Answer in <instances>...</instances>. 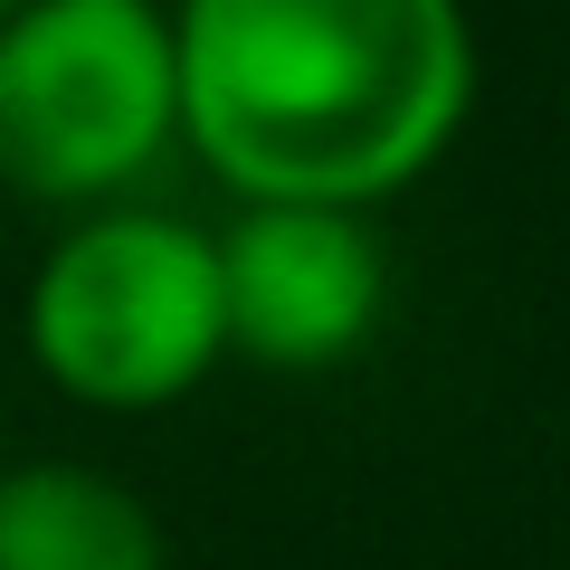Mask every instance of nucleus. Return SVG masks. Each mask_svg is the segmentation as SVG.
Returning <instances> with one entry per match:
<instances>
[{
  "instance_id": "f257e3e1",
  "label": "nucleus",
  "mask_w": 570,
  "mask_h": 570,
  "mask_svg": "<svg viewBox=\"0 0 570 570\" xmlns=\"http://www.w3.org/2000/svg\"><path fill=\"white\" fill-rule=\"evenodd\" d=\"M181 142L238 200L371 209L456 142L475 29L456 0H171Z\"/></svg>"
},
{
  "instance_id": "39448f33",
  "label": "nucleus",
  "mask_w": 570,
  "mask_h": 570,
  "mask_svg": "<svg viewBox=\"0 0 570 570\" xmlns=\"http://www.w3.org/2000/svg\"><path fill=\"white\" fill-rule=\"evenodd\" d=\"M0 570H171V551L124 475L29 456L0 466Z\"/></svg>"
},
{
  "instance_id": "423d86ee",
  "label": "nucleus",
  "mask_w": 570,
  "mask_h": 570,
  "mask_svg": "<svg viewBox=\"0 0 570 570\" xmlns=\"http://www.w3.org/2000/svg\"><path fill=\"white\" fill-rule=\"evenodd\" d=\"M10 10H29V0H0V20H10Z\"/></svg>"
},
{
  "instance_id": "20e7f679",
  "label": "nucleus",
  "mask_w": 570,
  "mask_h": 570,
  "mask_svg": "<svg viewBox=\"0 0 570 570\" xmlns=\"http://www.w3.org/2000/svg\"><path fill=\"white\" fill-rule=\"evenodd\" d=\"M390 305L381 238L362 209H305V200H247V219L219 238V314L228 352L266 371H333L371 343Z\"/></svg>"
},
{
  "instance_id": "7ed1b4c3",
  "label": "nucleus",
  "mask_w": 570,
  "mask_h": 570,
  "mask_svg": "<svg viewBox=\"0 0 570 570\" xmlns=\"http://www.w3.org/2000/svg\"><path fill=\"white\" fill-rule=\"evenodd\" d=\"M163 142H181V77L153 0H29L0 20V190L115 209Z\"/></svg>"
},
{
  "instance_id": "f03ea898",
  "label": "nucleus",
  "mask_w": 570,
  "mask_h": 570,
  "mask_svg": "<svg viewBox=\"0 0 570 570\" xmlns=\"http://www.w3.org/2000/svg\"><path fill=\"white\" fill-rule=\"evenodd\" d=\"M29 362L86 409H171L219 371V238L163 209H86L29 276Z\"/></svg>"
}]
</instances>
